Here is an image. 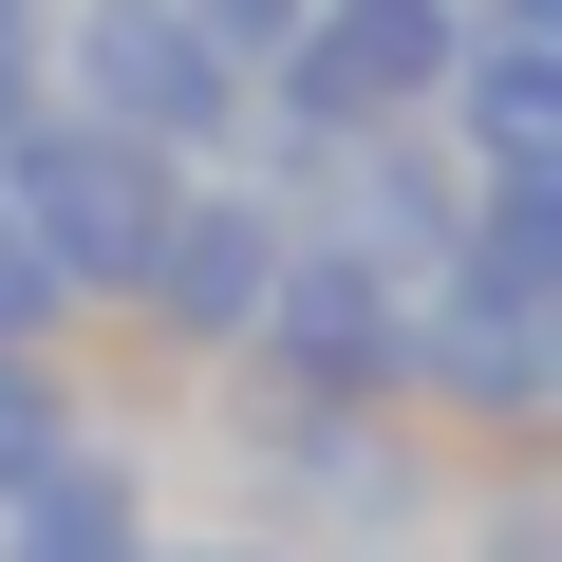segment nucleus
I'll return each instance as SVG.
<instances>
[{
  "label": "nucleus",
  "mask_w": 562,
  "mask_h": 562,
  "mask_svg": "<svg viewBox=\"0 0 562 562\" xmlns=\"http://www.w3.org/2000/svg\"><path fill=\"white\" fill-rule=\"evenodd\" d=\"M469 76V0H301L262 38V188H319L357 132H431Z\"/></svg>",
  "instance_id": "nucleus-1"
},
{
  "label": "nucleus",
  "mask_w": 562,
  "mask_h": 562,
  "mask_svg": "<svg viewBox=\"0 0 562 562\" xmlns=\"http://www.w3.org/2000/svg\"><path fill=\"white\" fill-rule=\"evenodd\" d=\"M38 57H57V113H94V132H132V150H225L244 113H262V57L206 20V0H57L38 20Z\"/></svg>",
  "instance_id": "nucleus-2"
},
{
  "label": "nucleus",
  "mask_w": 562,
  "mask_h": 562,
  "mask_svg": "<svg viewBox=\"0 0 562 562\" xmlns=\"http://www.w3.org/2000/svg\"><path fill=\"white\" fill-rule=\"evenodd\" d=\"M0 206L38 225V262L76 281V301H132L150 244H169V206H188V169L132 150V132H94V113H38V132H0Z\"/></svg>",
  "instance_id": "nucleus-3"
},
{
  "label": "nucleus",
  "mask_w": 562,
  "mask_h": 562,
  "mask_svg": "<svg viewBox=\"0 0 562 562\" xmlns=\"http://www.w3.org/2000/svg\"><path fill=\"white\" fill-rule=\"evenodd\" d=\"M281 244H301V225H281V188H188L132 301H150L169 338H262V301H281Z\"/></svg>",
  "instance_id": "nucleus-4"
},
{
  "label": "nucleus",
  "mask_w": 562,
  "mask_h": 562,
  "mask_svg": "<svg viewBox=\"0 0 562 562\" xmlns=\"http://www.w3.org/2000/svg\"><path fill=\"white\" fill-rule=\"evenodd\" d=\"M450 132H469V188H562V38H469Z\"/></svg>",
  "instance_id": "nucleus-5"
},
{
  "label": "nucleus",
  "mask_w": 562,
  "mask_h": 562,
  "mask_svg": "<svg viewBox=\"0 0 562 562\" xmlns=\"http://www.w3.org/2000/svg\"><path fill=\"white\" fill-rule=\"evenodd\" d=\"M0 562H150V525H132V469L57 450L20 506H0Z\"/></svg>",
  "instance_id": "nucleus-6"
},
{
  "label": "nucleus",
  "mask_w": 562,
  "mask_h": 562,
  "mask_svg": "<svg viewBox=\"0 0 562 562\" xmlns=\"http://www.w3.org/2000/svg\"><path fill=\"white\" fill-rule=\"evenodd\" d=\"M57 450H76V413H57V375H38V357H0V506H20V487H38Z\"/></svg>",
  "instance_id": "nucleus-7"
},
{
  "label": "nucleus",
  "mask_w": 562,
  "mask_h": 562,
  "mask_svg": "<svg viewBox=\"0 0 562 562\" xmlns=\"http://www.w3.org/2000/svg\"><path fill=\"white\" fill-rule=\"evenodd\" d=\"M57 319H76V281L38 262V225H20V206H0V357H38Z\"/></svg>",
  "instance_id": "nucleus-8"
},
{
  "label": "nucleus",
  "mask_w": 562,
  "mask_h": 562,
  "mask_svg": "<svg viewBox=\"0 0 562 562\" xmlns=\"http://www.w3.org/2000/svg\"><path fill=\"white\" fill-rule=\"evenodd\" d=\"M487 562H562V506H506V525H487Z\"/></svg>",
  "instance_id": "nucleus-9"
},
{
  "label": "nucleus",
  "mask_w": 562,
  "mask_h": 562,
  "mask_svg": "<svg viewBox=\"0 0 562 562\" xmlns=\"http://www.w3.org/2000/svg\"><path fill=\"white\" fill-rule=\"evenodd\" d=\"M469 38H562V0H469Z\"/></svg>",
  "instance_id": "nucleus-10"
},
{
  "label": "nucleus",
  "mask_w": 562,
  "mask_h": 562,
  "mask_svg": "<svg viewBox=\"0 0 562 562\" xmlns=\"http://www.w3.org/2000/svg\"><path fill=\"white\" fill-rule=\"evenodd\" d=\"M206 20H225V38H244V57H262V38H281V20H301V0H206Z\"/></svg>",
  "instance_id": "nucleus-11"
},
{
  "label": "nucleus",
  "mask_w": 562,
  "mask_h": 562,
  "mask_svg": "<svg viewBox=\"0 0 562 562\" xmlns=\"http://www.w3.org/2000/svg\"><path fill=\"white\" fill-rule=\"evenodd\" d=\"M38 20H57V0H0V38H38Z\"/></svg>",
  "instance_id": "nucleus-12"
}]
</instances>
